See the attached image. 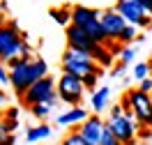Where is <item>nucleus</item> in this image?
Masks as SVG:
<instances>
[{
    "label": "nucleus",
    "instance_id": "nucleus-26",
    "mask_svg": "<svg viewBox=\"0 0 152 145\" xmlns=\"http://www.w3.org/2000/svg\"><path fill=\"white\" fill-rule=\"evenodd\" d=\"M136 87H138L141 92H145V95H152V76H148L145 81H141Z\"/></svg>",
    "mask_w": 152,
    "mask_h": 145
},
{
    "label": "nucleus",
    "instance_id": "nucleus-29",
    "mask_svg": "<svg viewBox=\"0 0 152 145\" xmlns=\"http://www.w3.org/2000/svg\"><path fill=\"white\" fill-rule=\"evenodd\" d=\"M124 71H127V65H122V62H120V65H118L115 69H111V76H113V78H118V76H122Z\"/></svg>",
    "mask_w": 152,
    "mask_h": 145
},
{
    "label": "nucleus",
    "instance_id": "nucleus-30",
    "mask_svg": "<svg viewBox=\"0 0 152 145\" xmlns=\"http://www.w3.org/2000/svg\"><path fill=\"white\" fill-rule=\"evenodd\" d=\"M136 2H138L143 9H145V12H148V14L152 16V0H136Z\"/></svg>",
    "mask_w": 152,
    "mask_h": 145
},
{
    "label": "nucleus",
    "instance_id": "nucleus-4",
    "mask_svg": "<svg viewBox=\"0 0 152 145\" xmlns=\"http://www.w3.org/2000/svg\"><path fill=\"white\" fill-rule=\"evenodd\" d=\"M72 23L78 26V28H83L97 44H104V46L111 44L108 37H106V32H104V28H102V12L99 9H92V7H86V5H74Z\"/></svg>",
    "mask_w": 152,
    "mask_h": 145
},
{
    "label": "nucleus",
    "instance_id": "nucleus-10",
    "mask_svg": "<svg viewBox=\"0 0 152 145\" xmlns=\"http://www.w3.org/2000/svg\"><path fill=\"white\" fill-rule=\"evenodd\" d=\"M76 129H78V134L83 136V141H86L88 145H102L106 122H104L99 115H90L86 122H81Z\"/></svg>",
    "mask_w": 152,
    "mask_h": 145
},
{
    "label": "nucleus",
    "instance_id": "nucleus-24",
    "mask_svg": "<svg viewBox=\"0 0 152 145\" xmlns=\"http://www.w3.org/2000/svg\"><path fill=\"white\" fill-rule=\"evenodd\" d=\"M102 145H122L118 138H115V134L108 129V125H106V129H104V138H102Z\"/></svg>",
    "mask_w": 152,
    "mask_h": 145
},
{
    "label": "nucleus",
    "instance_id": "nucleus-20",
    "mask_svg": "<svg viewBox=\"0 0 152 145\" xmlns=\"http://www.w3.org/2000/svg\"><path fill=\"white\" fill-rule=\"evenodd\" d=\"M60 145H88V143L83 141V136L78 134V129H72V131L60 141Z\"/></svg>",
    "mask_w": 152,
    "mask_h": 145
},
{
    "label": "nucleus",
    "instance_id": "nucleus-16",
    "mask_svg": "<svg viewBox=\"0 0 152 145\" xmlns=\"http://www.w3.org/2000/svg\"><path fill=\"white\" fill-rule=\"evenodd\" d=\"M51 134H53V129L48 125H44V122H39L37 127H30L26 131V141L28 143H39V141H46Z\"/></svg>",
    "mask_w": 152,
    "mask_h": 145
},
{
    "label": "nucleus",
    "instance_id": "nucleus-3",
    "mask_svg": "<svg viewBox=\"0 0 152 145\" xmlns=\"http://www.w3.org/2000/svg\"><path fill=\"white\" fill-rule=\"evenodd\" d=\"M60 69H62L65 74H72V76H78V78H88L90 74L102 71V67H99L95 60H92V55H90V53L78 51V48H69V46L62 51Z\"/></svg>",
    "mask_w": 152,
    "mask_h": 145
},
{
    "label": "nucleus",
    "instance_id": "nucleus-5",
    "mask_svg": "<svg viewBox=\"0 0 152 145\" xmlns=\"http://www.w3.org/2000/svg\"><path fill=\"white\" fill-rule=\"evenodd\" d=\"M108 129L115 134V138L122 145H136L138 141V122H136V115L134 113H124L120 117H108Z\"/></svg>",
    "mask_w": 152,
    "mask_h": 145
},
{
    "label": "nucleus",
    "instance_id": "nucleus-25",
    "mask_svg": "<svg viewBox=\"0 0 152 145\" xmlns=\"http://www.w3.org/2000/svg\"><path fill=\"white\" fill-rule=\"evenodd\" d=\"M134 58H136V48L124 46L122 55H120V62H122V65H129V62H134Z\"/></svg>",
    "mask_w": 152,
    "mask_h": 145
},
{
    "label": "nucleus",
    "instance_id": "nucleus-32",
    "mask_svg": "<svg viewBox=\"0 0 152 145\" xmlns=\"http://www.w3.org/2000/svg\"><path fill=\"white\" fill-rule=\"evenodd\" d=\"M16 115H19V108H16V106L7 108V113H5V117H12V120H16Z\"/></svg>",
    "mask_w": 152,
    "mask_h": 145
},
{
    "label": "nucleus",
    "instance_id": "nucleus-11",
    "mask_svg": "<svg viewBox=\"0 0 152 145\" xmlns=\"http://www.w3.org/2000/svg\"><path fill=\"white\" fill-rule=\"evenodd\" d=\"M127 26H129V23L122 19V14H120V12H115V7L102 12V28H104L108 42H118L120 35H122V30L127 28Z\"/></svg>",
    "mask_w": 152,
    "mask_h": 145
},
{
    "label": "nucleus",
    "instance_id": "nucleus-7",
    "mask_svg": "<svg viewBox=\"0 0 152 145\" xmlns=\"http://www.w3.org/2000/svg\"><path fill=\"white\" fill-rule=\"evenodd\" d=\"M56 95H58V83L51 76H46V78H42V81H37L35 85H30V90L21 97V104L28 106V108H32L35 104L51 101Z\"/></svg>",
    "mask_w": 152,
    "mask_h": 145
},
{
    "label": "nucleus",
    "instance_id": "nucleus-9",
    "mask_svg": "<svg viewBox=\"0 0 152 145\" xmlns=\"http://www.w3.org/2000/svg\"><path fill=\"white\" fill-rule=\"evenodd\" d=\"M115 12H120L122 19L129 26H136L138 30H145L150 26V19H152L136 0H115Z\"/></svg>",
    "mask_w": 152,
    "mask_h": 145
},
{
    "label": "nucleus",
    "instance_id": "nucleus-14",
    "mask_svg": "<svg viewBox=\"0 0 152 145\" xmlns=\"http://www.w3.org/2000/svg\"><path fill=\"white\" fill-rule=\"evenodd\" d=\"M108 97H111V90H108L106 85L97 87L95 92L90 95V108H92V113H95V115H99V113L108 106Z\"/></svg>",
    "mask_w": 152,
    "mask_h": 145
},
{
    "label": "nucleus",
    "instance_id": "nucleus-6",
    "mask_svg": "<svg viewBox=\"0 0 152 145\" xmlns=\"http://www.w3.org/2000/svg\"><path fill=\"white\" fill-rule=\"evenodd\" d=\"M83 95H86L83 78L62 71L60 78H58V97H60V101H65V104H69L72 108H76L83 101Z\"/></svg>",
    "mask_w": 152,
    "mask_h": 145
},
{
    "label": "nucleus",
    "instance_id": "nucleus-22",
    "mask_svg": "<svg viewBox=\"0 0 152 145\" xmlns=\"http://www.w3.org/2000/svg\"><path fill=\"white\" fill-rule=\"evenodd\" d=\"M16 127H19V122L16 120H12V117H5L2 120V125H0V136H10L16 131Z\"/></svg>",
    "mask_w": 152,
    "mask_h": 145
},
{
    "label": "nucleus",
    "instance_id": "nucleus-13",
    "mask_svg": "<svg viewBox=\"0 0 152 145\" xmlns=\"http://www.w3.org/2000/svg\"><path fill=\"white\" fill-rule=\"evenodd\" d=\"M88 111L83 106H76V108H69L65 113H60L58 115V125L60 127H78L81 122H86L88 120Z\"/></svg>",
    "mask_w": 152,
    "mask_h": 145
},
{
    "label": "nucleus",
    "instance_id": "nucleus-1",
    "mask_svg": "<svg viewBox=\"0 0 152 145\" xmlns=\"http://www.w3.org/2000/svg\"><path fill=\"white\" fill-rule=\"evenodd\" d=\"M7 69H10V85L19 99L30 90V85H35L37 81L48 76V65L44 58H16L7 62Z\"/></svg>",
    "mask_w": 152,
    "mask_h": 145
},
{
    "label": "nucleus",
    "instance_id": "nucleus-21",
    "mask_svg": "<svg viewBox=\"0 0 152 145\" xmlns=\"http://www.w3.org/2000/svg\"><path fill=\"white\" fill-rule=\"evenodd\" d=\"M51 111H53V106H51L48 101H44V104H35V106L30 108V113L37 117V120H44V117H46Z\"/></svg>",
    "mask_w": 152,
    "mask_h": 145
},
{
    "label": "nucleus",
    "instance_id": "nucleus-33",
    "mask_svg": "<svg viewBox=\"0 0 152 145\" xmlns=\"http://www.w3.org/2000/svg\"><path fill=\"white\" fill-rule=\"evenodd\" d=\"M150 97H152V95H150Z\"/></svg>",
    "mask_w": 152,
    "mask_h": 145
},
{
    "label": "nucleus",
    "instance_id": "nucleus-15",
    "mask_svg": "<svg viewBox=\"0 0 152 145\" xmlns=\"http://www.w3.org/2000/svg\"><path fill=\"white\" fill-rule=\"evenodd\" d=\"M72 12H74V7H51V9H48V16L56 21L58 26L69 28V26H72Z\"/></svg>",
    "mask_w": 152,
    "mask_h": 145
},
{
    "label": "nucleus",
    "instance_id": "nucleus-18",
    "mask_svg": "<svg viewBox=\"0 0 152 145\" xmlns=\"http://www.w3.org/2000/svg\"><path fill=\"white\" fill-rule=\"evenodd\" d=\"M138 28H136V26H127V28L122 30V35H120V39H118V42H120V44H124V46H132L134 42H138Z\"/></svg>",
    "mask_w": 152,
    "mask_h": 145
},
{
    "label": "nucleus",
    "instance_id": "nucleus-31",
    "mask_svg": "<svg viewBox=\"0 0 152 145\" xmlns=\"http://www.w3.org/2000/svg\"><path fill=\"white\" fill-rule=\"evenodd\" d=\"M14 134H10V136H0V145H14Z\"/></svg>",
    "mask_w": 152,
    "mask_h": 145
},
{
    "label": "nucleus",
    "instance_id": "nucleus-17",
    "mask_svg": "<svg viewBox=\"0 0 152 145\" xmlns=\"http://www.w3.org/2000/svg\"><path fill=\"white\" fill-rule=\"evenodd\" d=\"M113 53L108 51V46H104V44H97L95 46V51H92V60H95L99 67H108L111 62H113Z\"/></svg>",
    "mask_w": 152,
    "mask_h": 145
},
{
    "label": "nucleus",
    "instance_id": "nucleus-23",
    "mask_svg": "<svg viewBox=\"0 0 152 145\" xmlns=\"http://www.w3.org/2000/svg\"><path fill=\"white\" fill-rule=\"evenodd\" d=\"M99 76H102V71L90 74L88 78H83V85H86V90H92V92H95V90H97V83H99Z\"/></svg>",
    "mask_w": 152,
    "mask_h": 145
},
{
    "label": "nucleus",
    "instance_id": "nucleus-19",
    "mask_svg": "<svg viewBox=\"0 0 152 145\" xmlns=\"http://www.w3.org/2000/svg\"><path fill=\"white\" fill-rule=\"evenodd\" d=\"M148 76H152L150 62H136V65H134V78L141 83V81H145Z\"/></svg>",
    "mask_w": 152,
    "mask_h": 145
},
{
    "label": "nucleus",
    "instance_id": "nucleus-8",
    "mask_svg": "<svg viewBox=\"0 0 152 145\" xmlns=\"http://www.w3.org/2000/svg\"><path fill=\"white\" fill-rule=\"evenodd\" d=\"M124 95L132 101V111L136 115V122L141 127H150L152 129V97L141 92L138 87H129Z\"/></svg>",
    "mask_w": 152,
    "mask_h": 145
},
{
    "label": "nucleus",
    "instance_id": "nucleus-27",
    "mask_svg": "<svg viewBox=\"0 0 152 145\" xmlns=\"http://www.w3.org/2000/svg\"><path fill=\"white\" fill-rule=\"evenodd\" d=\"M0 85H10V69L0 67Z\"/></svg>",
    "mask_w": 152,
    "mask_h": 145
},
{
    "label": "nucleus",
    "instance_id": "nucleus-12",
    "mask_svg": "<svg viewBox=\"0 0 152 145\" xmlns=\"http://www.w3.org/2000/svg\"><path fill=\"white\" fill-rule=\"evenodd\" d=\"M65 39H67V46L69 48H78V51H86V53H90L92 55V51H95L97 42L90 35H88L83 28H78V26H69V28H65Z\"/></svg>",
    "mask_w": 152,
    "mask_h": 145
},
{
    "label": "nucleus",
    "instance_id": "nucleus-2",
    "mask_svg": "<svg viewBox=\"0 0 152 145\" xmlns=\"http://www.w3.org/2000/svg\"><path fill=\"white\" fill-rule=\"evenodd\" d=\"M32 48L30 44L26 42V37L19 32V26L10 21L7 26L0 28V58L5 60V65L12 62L16 58H26V60H32Z\"/></svg>",
    "mask_w": 152,
    "mask_h": 145
},
{
    "label": "nucleus",
    "instance_id": "nucleus-28",
    "mask_svg": "<svg viewBox=\"0 0 152 145\" xmlns=\"http://www.w3.org/2000/svg\"><path fill=\"white\" fill-rule=\"evenodd\" d=\"M120 115H124L122 104H113V106H111V117H120Z\"/></svg>",
    "mask_w": 152,
    "mask_h": 145
}]
</instances>
